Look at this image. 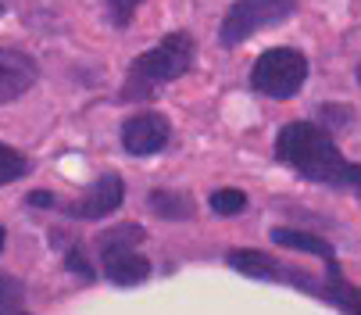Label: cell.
I'll return each mask as SVG.
<instances>
[{
  "instance_id": "obj_15",
  "label": "cell",
  "mask_w": 361,
  "mask_h": 315,
  "mask_svg": "<svg viewBox=\"0 0 361 315\" xmlns=\"http://www.w3.org/2000/svg\"><path fill=\"white\" fill-rule=\"evenodd\" d=\"M143 4V0H104V8H108V18L115 22V25H126L133 15H136V8Z\"/></svg>"
},
{
  "instance_id": "obj_17",
  "label": "cell",
  "mask_w": 361,
  "mask_h": 315,
  "mask_svg": "<svg viewBox=\"0 0 361 315\" xmlns=\"http://www.w3.org/2000/svg\"><path fill=\"white\" fill-rule=\"evenodd\" d=\"M65 266H72V269H75V273H82V276H93V269H90L86 261H82V251H79V247H75V251L65 258Z\"/></svg>"
},
{
  "instance_id": "obj_18",
  "label": "cell",
  "mask_w": 361,
  "mask_h": 315,
  "mask_svg": "<svg viewBox=\"0 0 361 315\" xmlns=\"http://www.w3.org/2000/svg\"><path fill=\"white\" fill-rule=\"evenodd\" d=\"M29 204H32V208H50V204H54V197H50L47 190H32V194H29Z\"/></svg>"
},
{
  "instance_id": "obj_11",
  "label": "cell",
  "mask_w": 361,
  "mask_h": 315,
  "mask_svg": "<svg viewBox=\"0 0 361 315\" xmlns=\"http://www.w3.org/2000/svg\"><path fill=\"white\" fill-rule=\"evenodd\" d=\"M326 294H329L347 315H361V294L340 276V269H336L333 258H329V287H326Z\"/></svg>"
},
{
  "instance_id": "obj_20",
  "label": "cell",
  "mask_w": 361,
  "mask_h": 315,
  "mask_svg": "<svg viewBox=\"0 0 361 315\" xmlns=\"http://www.w3.org/2000/svg\"><path fill=\"white\" fill-rule=\"evenodd\" d=\"M0 315H25L22 308H0Z\"/></svg>"
},
{
  "instance_id": "obj_8",
  "label": "cell",
  "mask_w": 361,
  "mask_h": 315,
  "mask_svg": "<svg viewBox=\"0 0 361 315\" xmlns=\"http://www.w3.org/2000/svg\"><path fill=\"white\" fill-rule=\"evenodd\" d=\"M36 83V61L18 50H0V104L18 100Z\"/></svg>"
},
{
  "instance_id": "obj_2",
  "label": "cell",
  "mask_w": 361,
  "mask_h": 315,
  "mask_svg": "<svg viewBox=\"0 0 361 315\" xmlns=\"http://www.w3.org/2000/svg\"><path fill=\"white\" fill-rule=\"evenodd\" d=\"M304 79H307V58L300 50H290V47L265 50L250 69V86L265 97H276V100L297 97Z\"/></svg>"
},
{
  "instance_id": "obj_6",
  "label": "cell",
  "mask_w": 361,
  "mask_h": 315,
  "mask_svg": "<svg viewBox=\"0 0 361 315\" xmlns=\"http://www.w3.org/2000/svg\"><path fill=\"white\" fill-rule=\"evenodd\" d=\"M122 197H126L122 176L108 172L104 179H97V186H90V190L72 204V215H75V219H104V215H111L115 208L122 204Z\"/></svg>"
},
{
  "instance_id": "obj_3",
  "label": "cell",
  "mask_w": 361,
  "mask_h": 315,
  "mask_svg": "<svg viewBox=\"0 0 361 315\" xmlns=\"http://www.w3.org/2000/svg\"><path fill=\"white\" fill-rule=\"evenodd\" d=\"M293 11H297V0H236L222 22V43L236 47L254 32H262L265 25L286 22Z\"/></svg>"
},
{
  "instance_id": "obj_7",
  "label": "cell",
  "mask_w": 361,
  "mask_h": 315,
  "mask_svg": "<svg viewBox=\"0 0 361 315\" xmlns=\"http://www.w3.org/2000/svg\"><path fill=\"white\" fill-rule=\"evenodd\" d=\"M104 254V273L118 287H136L150 276V261L133 251V244H115V247H100Z\"/></svg>"
},
{
  "instance_id": "obj_19",
  "label": "cell",
  "mask_w": 361,
  "mask_h": 315,
  "mask_svg": "<svg viewBox=\"0 0 361 315\" xmlns=\"http://www.w3.org/2000/svg\"><path fill=\"white\" fill-rule=\"evenodd\" d=\"M347 186H357V190H361V165H350V172H347Z\"/></svg>"
},
{
  "instance_id": "obj_13",
  "label": "cell",
  "mask_w": 361,
  "mask_h": 315,
  "mask_svg": "<svg viewBox=\"0 0 361 315\" xmlns=\"http://www.w3.org/2000/svg\"><path fill=\"white\" fill-rule=\"evenodd\" d=\"M25 172H29V162H25V158H22L18 150H11L8 143H0V186L22 179Z\"/></svg>"
},
{
  "instance_id": "obj_14",
  "label": "cell",
  "mask_w": 361,
  "mask_h": 315,
  "mask_svg": "<svg viewBox=\"0 0 361 315\" xmlns=\"http://www.w3.org/2000/svg\"><path fill=\"white\" fill-rule=\"evenodd\" d=\"M247 208V194H240V190H215L212 194V212H219V215H240Z\"/></svg>"
},
{
  "instance_id": "obj_5",
  "label": "cell",
  "mask_w": 361,
  "mask_h": 315,
  "mask_svg": "<svg viewBox=\"0 0 361 315\" xmlns=\"http://www.w3.org/2000/svg\"><path fill=\"white\" fill-rule=\"evenodd\" d=\"M165 143H169V122H165V115L143 112V115H133V119L122 126V147H126L129 154H136V158L158 154Z\"/></svg>"
},
{
  "instance_id": "obj_21",
  "label": "cell",
  "mask_w": 361,
  "mask_h": 315,
  "mask_svg": "<svg viewBox=\"0 0 361 315\" xmlns=\"http://www.w3.org/2000/svg\"><path fill=\"white\" fill-rule=\"evenodd\" d=\"M0 251H4V230H0Z\"/></svg>"
},
{
  "instance_id": "obj_16",
  "label": "cell",
  "mask_w": 361,
  "mask_h": 315,
  "mask_svg": "<svg viewBox=\"0 0 361 315\" xmlns=\"http://www.w3.org/2000/svg\"><path fill=\"white\" fill-rule=\"evenodd\" d=\"M18 304H22V287L0 276V308H18Z\"/></svg>"
},
{
  "instance_id": "obj_22",
  "label": "cell",
  "mask_w": 361,
  "mask_h": 315,
  "mask_svg": "<svg viewBox=\"0 0 361 315\" xmlns=\"http://www.w3.org/2000/svg\"><path fill=\"white\" fill-rule=\"evenodd\" d=\"M357 83H361V65H357Z\"/></svg>"
},
{
  "instance_id": "obj_1",
  "label": "cell",
  "mask_w": 361,
  "mask_h": 315,
  "mask_svg": "<svg viewBox=\"0 0 361 315\" xmlns=\"http://www.w3.org/2000/svg\"><path fill=\"white\" fill-rule=\"evenodd\" d=\"M276 154H279V162H286L312 183H347V172H350L333 136L319 129L315 122L283 126L276 140Z\"/></svg>"
},
{
  "instance_id": "obj_4",
  "label": "cell",
  "mask_w": 361,
  "mask_h": 315,
  "mask_svg": "<svg viewBox=\"0 0 361 315\" xmlns=\"http://www.w3.org/2000/svg\"><path fill=\"white\" fill-rule=\"evenodd\" d=\"M190 61H193V40L186 32H172L154 50H147L143 58H136L133 76L143 83H172L190 69Z\"/></svg>"
},
{
  "instance_id": "obj_9",
  "label": "cell",
  "mask_w": 361,
  "mask_h": 315,
  "mask_svg": "<svg viewBox=\"0 0 361 315\" xmlns=\"http://www.w3.org/2000/svg\"><path fill=\"white\" fill-rule=\"evenodd\" d=\"M272 240L279 244V247H293V251H307V254H319V258H333V247L322 240V237H315V233H300V230H272Z\"/></svg>"
},
{
  "instance_id": "obj_12",
  "label": "cell",
  "mask_w": 361,
  "mask_h": 315,
  "mask_svg": "<svg viewBox=\"0 0 361 315\" xmlns=\"http://www.w3.org/2000/svg\"><path fill=\"white\" fill-rule=\"evenodd\" d=\"M150 212L165 215V219H186L193 215V204L186 194H172V190H154L150 194Z\"/></svg>"
},
{
  "instance_id": "obj_10",
  "label": "cell",
  "mask_w": 361,
  "mask_h": 315,
  "mask_svg": "<svg viewBox=\"0 0 361 315\" xmlns=\"http://www.w3.org/2000/svg\"><path fill=\"white\" fill-rule=\"evenodd\" d=\"M229 266L236 273H247V276H257V280H272L279 276V269L262 254V251H229Z\"/></svg>"
}]
</instances>
